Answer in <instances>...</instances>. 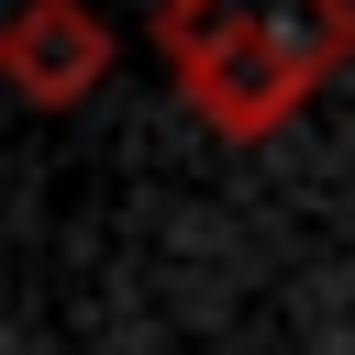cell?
Segmentation results:
<instances>
[{
	"label": "cell",
	"mask_w": 355,
	"mask_h": 355,
	"mask_svg": "<svg viewBox=\"0 0 355 355\" xmlns=\"http://www.w3.org/2000/svg\"><path fill=\"white\" fill-rule=\"evenodd\" d=\"M155 44L222 144L277 133L333 67H355V0H166Z\"/></svg>",
	"instance_id": "6da1fadb"
},
{
	"label": "cell",
	"mask_w": 355,
	"mask_h": 355,
	"mask_svg": "<svg viewBox=\"0 0 355 355\" xmlns=\"http://www.w3.org/2000/svg\"><path fill=\"white\" fill-rule=\"evenodd\" d=\"M0 78H11L33 111H67V100H89V89L111 78V22H100L89 0H22V11L0 22Z\"/></svg>",
	"instance_id": "7a4b0ae2"
}]
</instances>
